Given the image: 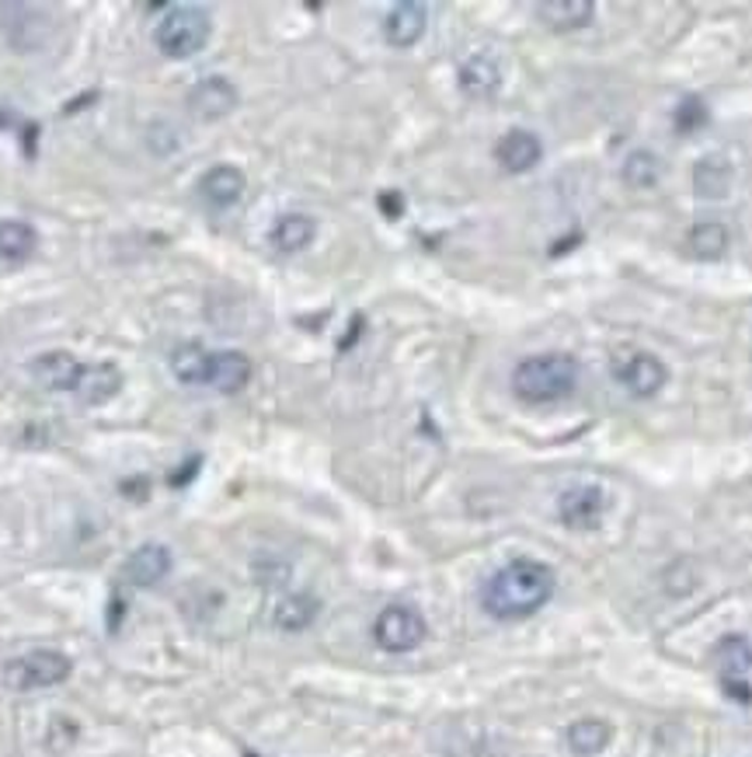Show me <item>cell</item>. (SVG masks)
Returning <instances> with one entry per match:
<instances>
[{
  "instance_id": "cell-4",
  "label": "cell",
  "mask_w": 752,
  "mask_h": 757,
  "mask_svg": "<svg viewBox=\"0 0 752 757\" xmlns=\"http://www.w3.org/2000/svg\"><path fill=\"white\" fill-rule=\"evenodd\" d=\"M70 671H74V663H70V657L57 653V649H32V653L4 666V684L11 692H43L63 684Z\"/></svg>"
},
{
  "instance_id": "cell-18",
  "label": "cell",
  "mask_w": 752,
  "mask_h": 757,
  "mask_svg": "<svg viewBox=\"0 0 752 757\" xmlns=\"http://www.w3.org/2000/svg\"><path fill=\"white\" fill-rule=\"evenodd\" d=\"M39 249V231L25 220H0V262L17 266Z\"/></svg>"
},
{
  "instance_id": "cell-2",
  "label": "cell",
  "mask_w": 752,
  "mask_h": 757,
  "mask_svg": "<svg viewBox=\"0 0 752 757\" xmlns=\"http://www.w3.org/2000/svg\"><path fill=\"white\" fill-rule=\"evenodd\" d=\"M575 384H579V363L568 353L530 357L512 371V395L526 405L561 401L575 392Z\"/></svg>"
},
{
  "instance_id": "cell-3",
  "label": "cell",
  "mask_w": 752,
  "mask_h": 757,
  "mask_svg": "<svg viewBox=\"0 0 752 757\" xmlns=\"http://www.w3.org/2000/svg\"><path fill=\"white\" fill-rule=\"evenodd\" d=\"M213 35V17L199 4H168L160 11V22L154 28L157 49L171 60H189L203 52Z\"/></svg>"
},
{
  "instance_id": "cell-10",
  "label": "cell",
  "mask_w": 752,
  "mask_h": 757,
  "mask_svg": "<svg viewBox=\"0 0 752 757\" xmlns=\"http://www.w3.org/2000/svg\"><path fill=\"white\" fill-rule=\"evenodd\" d=\"M620 384L631 392L634 398H652L658 395L662 387H666L669 381V371H666V363H662L658 357L652 353H634L631 360H627L620 371H617Z\"/></svg>"
},
{
  "instance_id": "cell-26",
  "label": "cell",
  "mask_w": 752,
  "mask_h": 757,
  "mask_svg": "<svg viewBox=\"0 0 752 757\" xmlns=\"http://www.w3.org/2000/svg\"><path fill=\"white\" fill-rule=\"evenodd\" d=\"M623 182L634 185V189H652V185L658 182V161H655V154L638 151V154L627 157V165H623Z\"/></svg>"
},
{
  "instance_id": "cell-17",
  "label": "cell",
  "mask_w": 752,
  "mask_h": 757,
  "mask_svg": "<svg viewBox=\"0 0 752 757\" xmlns=\"http://www.w3.org/2000/svg\"><path fill=\"white\" fill-rule=\"evenodd\" d=\"M317 235V220L307 217V214H282L272 231H268V241H272V249L282 252V255H296L303 252L307 244L314 241Z\"/></svg>"
},
{
  "instance_id": "cell-22",
  "label": "cell",
  "mask_w": 752,
  "mask_h": 757,
  "mask_svg": "<svg viewBox=\"0 0 752 757\" xmlns=\"http://www.w3.org/2000/svg\"><path fill=\"white\" fill-rule=\"evenodd\" d=\"M714 660L721 666V681H745L752 671V642L745 636H728L714 649Z\"/></svg>"
},
{
  "instance_id": "cell-16",
  "label": "cell",
  "mask_w": 752,
  "mask_h": 757,
  "mask_svg": "<svg viewBox=\"0 0 752 757\" xmlns=\"http://www.w3.org/2000/svg\"><path fill=\"white\" fill-rule=\"evenodd\" d=\"M536 14H541V22L554 32H575L593 22L596 4L593 0H541Z\"/></svg>"
},
{
  "instance_id": "cell-7",
  "label": "cell",
  "mask_w": 752,
  "mask_h": 757,
  "mask_svg": "<svg viewBox=\"0 0 752 757\" xmlns=\"http://www.w3.org/2000/svg\"><path fill=\"white\" fill-rule=\"evenodd\" d=\"M238 109V87L227 77H206L189 92V112L203 122H217Z\"/></svg>"
},
{
  "instance_id": "cell-13",
  "label": "cell",
  "mask_w": 752,
  "mask_h": 757,
  "mask_svg": "<svg viewBox=\"0 0 752 757\" xmlns=\"http://www.w3.org/2000/svg\"><path fill=\"white\" fill-rule=\"evenodd\" d=\"M244 171L234 168V165H217V168H209L203 179H199V192H203V200L209 206H217V209H227V206H234L241 196H244Z\"/></svg>"
},
{
  "instance_id": "cell-6",
  "label": "cell",
  "mask_w": 752,
  "mask_h": 757,
  "mask_svg": "<svg viewBox=\"0 0 752 757\" xmlns=\"http://www.w3.org/2000/svg\"><path fill=\"white\" fill-rule=\"evenodd\" d=\"M603 509H606V496L599 485H575L561 492L558 500V517L571 531H593V527H599Z\"/></svg>"
},
{
  "instance_id": "cell-19",
  "label": "cell",
  "mask_w": 752,
  "mask_h": 757,
  "mask_svg": "<svg viewBox=\"0 0 752 757\" xmlns=\"http://www.w3.org/2000/svg\"><path fill=\"white\" fill-rule=\"evenodd\" d=\"M501 84V70L492 57H471L460 67V87L471 98H492Z\"/></svg>"
},
{
  "instance_id": "cell-28",
  "label": "cell",
  "mask_w": 752,
  "mask_h": 757,
  "mask_svg": "<svg viewBox=\"0 0 752 757\" xmlns=\"http://www.w3.org/2000/svg\"><path fill=\"white\" fill-rule=\"evenodd\" d=\"M380 209H384L390 220H398L404 214V200L398 196V192H384V196H380Z\"/></svg>"
},
{
  "instance_id": "cell-8",
  "label": "cell",
  "mask_w": 752,
  "mask_h": 757,
  "mask_svg": "<svg viewBox=\"0 0 752 757\" xmlns=\"http://www.w3.org/2000/svg\"><path fill=\"white\" fill-rule=\"evenodd\" d=\"M171 566H174V558H171V552L165 549V544L147 541V544H140V549L130 558H125L122 576L130 579L133 587L147 590V587H157L160 579H168Z\"/></svg>"
},
{
  "instance_id": "cell-14",
  "label": "cell",
  "mask_w": 752,
  "mask_h": 757,
  "mask_svg": "<svg viewBox=\"0 0 752 757\" xmlns=\"http://www.w3.org/2000/svg\"><path fill=\"white\" fill-rule=\"evenodd\" d=\"M247 381H251V360L244 353H238V349L213 353L206 387H217L220 395H238L247 387Z\"/></svg>"
},
{
  "instance_id": "cell-24",
  "label": "cell",
  "mask_w": 752,
  "mask_h": 757,
  "mask_svg": "<svg viewBox=\"0 0 752 757\" xmlns=\"http://www.w3.org/2000/svg\"><path fill=\"white\" fill-rule=\"evenodd\" d=\"M693 182H696V196H704V200H721V196H728L731 171H728V165L721 161V157H707V161L696 165Z\"/></svg>"
},
{
  "instance_id": "cell-12",
  "label": "cell",
  "mask_w": 752,
  "mask_h": 757,
  "mask_svg": "<svg viewBox=\"0 0 752 757\" xmlns=\"http://www.w3.org/2000/svg\"><path fill=\"white\" fill-rule=\"evenodd\" d=\"M81 374H84V363H77L70 353H63V349H52V353H43L39 360L32 363V377L39 381L46 392H66L74 395L77 384H81Z\"/></svg>"
},
{
  "instance_id": "cell-25",
  "label": "cell",
  "mask_w": 752,
  "mask_h": 757,
  "mask_svg": "<svg viewBox=\"0 0 752 757\" xmlns=\"http://www.w3.org/2000/svg\"><path fill=\"white\" fill-rule=\"evenodd\" d=\"M690 249L696 259H704V262H718L725 252H728V231L721 224H696L693 231H690Z\"/></svg>"
},
{
  "instance_id": "cell-9",
  "label": "cell",
  "mask_w": 752,
  "mask_h": 757,
  "mask_svg": "<svg viewBox=\"0 0 752 757\" xmlns=\"http://www.w3.org/2000/svg\"><path fill=\"white\" fill-rule=\"evenodd\" d=\"M425 25H428V8L419 4V0H401L384 17V39L398 49H408L425 35Z\"/></svg>"
},
{
  "instance_id": "cell-5",
  "label": "cell",
  "mask_w": 752,
  "mask_h": 757,
  "mask_svg": "<svg viewBox=\"0 0 752 757\" xmlns=\"http://www.w3.org/2000/svg\"><path fill=\"white\" fill-rule=\"evenodd\" d=\"M425 632H428L425 618L408 604H390L373 622V639L387 653H411L415 646H422Z\"/></svg>"
},
{
  "instance_id": "cell-23",
  "label": "cell",
  "mask_w": 752,
  "mask_h": 757,
  "mask_svg": "<svg viewBox=\"0 0 752 757\" xmlns=\"http://www.w3.org/2000/svg\"><path fill=\"white\" fill-rule=\"evenodd\" d=\"M209 360L213 353L199 343H189V346H178L174 357H171V371L182 384H206L209 381Z\"/></svg>"
},
{
  "instance_id": "cell-1",
  "label": "cell",
  "mask_w": 752,
  "mask_h": 757,
  "mask_svg": "<svg viewBox=\"0 0 752 757\" xmlns=\"http://www.w3.org/2000/svg\"><path fill=\"white\" fill-rule=\"evenodd\" d=\"M554 593V569L536 558H512L481 590V604L495 622H523Z\"/></svg>"
},
{
  "instance_id": "cell-11",
  "label": "cell",
  "mask_w": 752,
  "mask_h": 757,
  "mask_svg": "<svg viewBox=\"0 0 752 757\" xmlns=\"http://www.w3.org/2000/svg\"><path fill=\"white\" fill-rule=\"evenodd\" d=\"M495 157H498V165L506 168L509 175H523V171L541 165L544 144H541V136L530 133V130H509L495 144Z\"/></svg>"
},
{
  "instance_id": "cell-15",
  "label": "cell",
  "mask_w": 752,
  "mask_h": 757,
  "mask_svg": "<svg viewBox=\"0 0 752 757\" xmlns=\"http://www.w3.org/2000/svg\"><path fill=\"white\" fill-rule=\"evenodd\" d=\"M119 392H122V371H119V367L116 363H92V367H84L74 398L81 405H105V401H112Z\"/></svg>"
},
{
  "instance_id": "cell-27",
  "label": "cell",
  "mask_w": 752,
  "mask_h": 757,
  "mask_svg": "<svg viewBox=\"0 0 752 757\" xmlns=\"http://www.w3.org/2000/svg\"><path fill=\"white\" fill-rule=\"evenodd\" d=\"M672 119H676L679 133H693V130H701L704 122H707V109H704L701 98H683Z\"/></svg>"
},
{
  "instance_id": "cell-21",
  "label": "cell",
  "mask_w": 752,
  "mask_h": 757,
  "mask_svg": "<svg viewBox=\"0 0 752 757\" xmlns=\"http://www.w3.org/2000/svg\"><path fill=\"white\" fill-rule=\"evenodd\" d=\"M317 608H320L317 597H311V593H290V597H282V601L276 604L272 622L282 632H303V628L314 625Z\"/></svg>"
},
{
  "instance_id": "cell-20",
  "label": "cell",
  "mask_w": 752,
  "mask_h": 757,
  "mask_svg": "<svg viewBox=\"0 0 752 757\" xmlns=\"http://www.w3.org/2000/svg\"><path fill=\"white\" fill-rule=\"evenodd\" d=\"M610 741H614V730H610V723H603V719H579V723L568 726V747L579 757L603 754L606 747H610Z\"/></svg>"
}]
</instances>
